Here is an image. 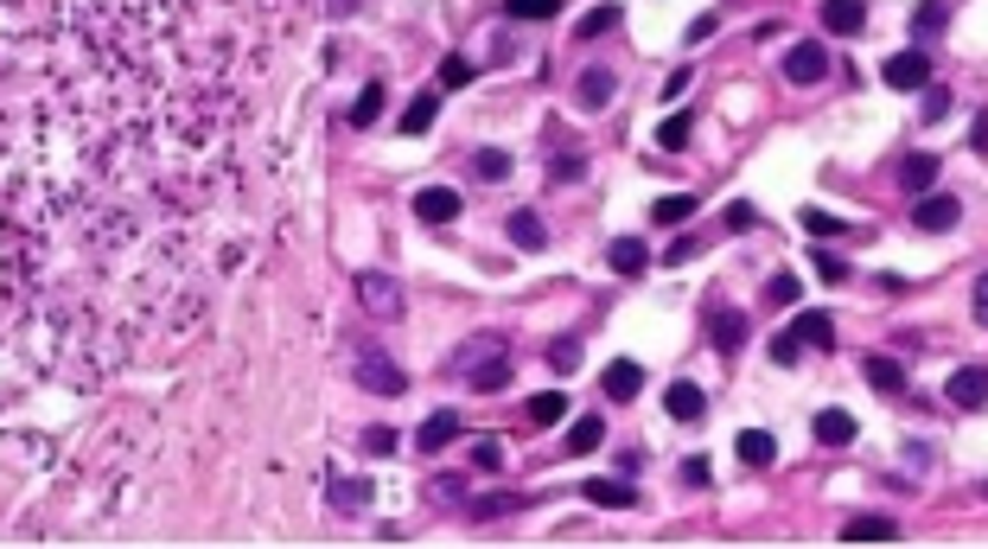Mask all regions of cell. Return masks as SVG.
<instances>
[{
  "mask_svg": "<svg viewBox=\"0 0 988 549\" xmlns=\"http://www.w3.org/2000/svg\"><path fill=\"white\" fill-rule=\"evenodd\" d=\"M357 301H364V314L396 319V314H403V282H396V275H377V268H364V275H357Z\"/></svg>",
  "mask_w": 988,
  "mask_h": 549,
  "instance_id": "cell-1",
  "label": "cell"
},
{
  "mask_svg": "<svg viewBox=\"0 0 988 549\" xmlns=\"http://www.w3.org/2000/svg\"><path fill=\"white\" fill-rule=\"evenodd\" d=\"M880 78H887V90H925L931 83V52H893L880 64Z\"/></svg>",
  "mask_w": 988,
  "mask_h": 549,
  "instance_id": "cell-2",
  "label": "cell"
},
{
  "mask_svg": "<svg viewBox=\"0 0 988 549\" xmlns=\"http://www.w3.org/2000/svg\"><path fill=\"white\" fill-rule=\"evenodd\" d=\"M944 396H950V409H982L988 403V365H957L950 384H944Z\"/></svg>",
  "mask_w": 988,
  "mask_h": 549,
  "instance_id": "cell-3",
  "label": "cell"
},
{
  "mask_svg": "<svg viewBox=\"0 0 988 549\" xmlns=\"http://www.w3.org/2000/svg\"><path fill=\"white\" fill-rule=\"evenodd\" d=\"M957 217H964V199H950V192H925L913 205L918 231H957Z\"/></svg>",
  "mask_w": 988,
  "mask_h": 549,
  "instance_id": "cell-4",
  "label": "cell"
},
{
  "mask_svg": "<svg viewBox=\"0 0 988 549\" xmlns=\"http://www.w3.org/2000/svg\"><path fill=\"white\" fill-rule=\"evenodd\" d=\"M785 78L791 83H823V78H829V52H823L816 39L791 45V52H785Z\"/></svg>",
  "mask_w": 988,
  "mask_h": 549,
  "instance_id": "cell-5",
  "label": "cell"
},
{
  "mask_svg": "<svg viewBox=\"0 0 988 549\" xmlns=\"http://www.w3.org/2000/svg\"><path fill=\"white\" fill-rule=\"evenodd\" d=\"M326 498H332V511H370V505H377V486H370V479L326 472Z\"/></svg>",
  "mask_w": 988,
  "mask_h": 549,
  "instance_id": "cell-6",
  "label": "cell"
},
{
  "mask_svg": "<svg viewBox=\"0 0 988 549\" xmlns=\"http://www.w3.org/2000/svg\"><path fill=\"white\" fill-rule=\"evenodd\" d=\"M663 409L676 421H702L709 416V396H702V384H689V377H676L670 390H663Z\"/></svg>",
  "mask_w": 988,
  "mask_h": 549,
  "instance_id": "cell-7",
  "label": "cell"
},
{
  "mask_svg": "<svg viewBox=\"0 0 988 549\" xmlns=\"http://www.w3.org/2000/svg\"><path fill=\"white\" fill-rule=\"evenodd\" d=\"M357 384H364V390H383V396H403V390H408V377H403L396 365H389L383 352H370V358L357 365Z\"/></svg>",
  "mask_w": 988,
  "mask_h": 549,
  "instance_id": "cell-8",
  "label": "cell"
},
{
  "mask_svg": "<svg viewBox=\"0 0 988 549\" xmlns=\"http://www.w3.org/2000/svg\"><path fill=\"white\" fill-rule=\"evenodd\" d=\"M600 390H607V403H632V396L644 390V370H638L632 358H619V365L600 370Z\"/></svg>",
  "mask_w": 988,
  "mask_h": 549,
  "instance_id": "cell-9",
  "label": "cell"
},
{
  "mask_svg": "<svg viewBox=\"0 0 988 549\" xmlns=\"http://www.w3.org/2000/svg\"><path fill=\"white\" fill-rule=\"evenodd\" d=\"M612 90H619V78H612L607 64H593V71H581V83H574V103H581V109H607Z\"/></svg>",
  "mask_w": 988,
  "mask_h": 549,
  "instance_id": "cell-10",
  "label": "cell"
},
{
  "mask_svg": "<svg viewBox=\"0 0 988 549\" xmlns=\"http://www.w3.org/2000/svg\"><path fill=\"white\" fill-rule=\"evenodd\" d=\"M899 537V523L880 518V511H867V518H848L842 523V543H893Z\"/></svg>",
  "mask_w": 988,
  "mask_h": 549,
  "instance_id": "cell-11",
  "label": "cell"
},
{
  "mask_svg": "<svg viewBox=\"0 0 988 549\" xmlns=\"http://www.w3.org/2000/svg\"><path fill=\"white\" fill-rule=\"evenodd\" d=\"M791 333H797V339H804V345H816V352H836V319L823 314V307H804Z\"/></svg>",
  "mask_w": 988,
  "mask_h": 549,
  "instance_id": "cell-12",
  "label": "cell"
},
{
  "mask_svg": "<svg viewBox=\"0 0 988 549\" xmlns=\"http://www.w3.org/2000/svg\"><path fill=\"white\" fill-rule=\"evenodd\" d=\"M415 217H421V224H454V217H459V192H447V185H428V192L415 199Z\"/></svg>",
  "mask_w": 988,
  "mask_h": 549,
  "instance_id": "cell-13",
  "label": "cell"
},
{
  "mask_svg": "<svg viewBox=\"0 0 988 549\" xmlns=\"http://www.w3.org/2000/svg\"><path fill=\"white\" fill-rule=\"evenodd\" d=\"M862 370H867V384H874L880 396H899V390H906V365H899V358H887V352L862 358Z\"/></svg>",
  "mask_w": 988,
  "mask_h": 549,
  "instance_id": "cell-14",
  "label": "cell"
},
{
  "mask_svg": "<svg viewBox=\"0 0 988 549\" xmlns=\"http://www.w3.org/2000/svg\"><path fill=\"white\" fill-rule=\"evenodd\" d=\"M447 441H459V416L454 409H434L428 421H421V435H415V447H421V454H440V447Z\"/></svg>",
  "mask_w": 988,
  "mask_h": 549,
  "instance_id": "cell-15",
  "label": "cell"
},
{
  "mask_svg": "<svg viewBox=\"0 0 988 549\" xmlns=\"http://www.w3.org/2000/svg\"><path fill=\"white\" fill-rule=\"evenodd\" d=\"M607 262H612V275H644V268H651V250H644L638 236H612Z\"/></svg>",
  "mask_w": 988,
  "mask_h": 549,
  "instance_id": "cell-16",
  "label": "cell"
},
{
  "mask_svg": "<svg viewBox=\"0 0 988 549\" xmlns=\"http://www.w3.org/2000/svg\"><path fill=\"white\" fill-rule=\"evenodd\" d=\"M893 180L906 185V192H931V180H938V154H906L899 166H893Z\"/></svg>",
  "mask_w": 988,
  "mask_h": 549,
  "instance_id": "cell-17",
  "label": "cell"
},
{
  "mask_svg": "<svg viewBox=\"0 0 988 549\" xmlns=\"http://www.w3.org/2000/svg\"><path fill=\"white\" fill-rule=\"evenodd\" d=\"M823 27L848 39V32L867 27V7H862V0H823Z\"/></svg>",
  "mask_w": 988,
  "mask_h": 549,
  "instance_id": "cell-18",
  "label": "cell"
},
{
  "mask_svg": "<svg viewBox=\"0 0 988 549\" xmlns=\"http://www.w3.org/2000/svg\"><path fill=\"white\" fill-rule=\"evenodd\" d=\"M510 243H517V250H542V243H549V224H542V217H536V211H510Z\"/></svg>",
  "mask_w": 988,
  "mask_h": 549,
  "instance_id": "cell-19",
  "label": "cell"
},
{
  "mask_svg": "<svg viewBox=\"0 0 988 549\" xmlns=\"http://www.w3.org/2000/svg\"><path fill=\"white\" fill-rule=\"evenodd\" d=\"M734 447H740V460H746V467H772V460H778V441H772L765 428H746Z\"/></svg>",
  "mask_w": 988,
  "mask_h": 549,
  "instance_id": "cell-20",
  "label": "cell"
},
{
  "mask_svg": "<svg viewBox=\"0 0 988 549\" xmlns=\"http://www.w3.org/2000/svg\"><path fill=\"white\" fill-rule=\"evenodd\" d=\"M816 441L848 447L855 441V416H848V409H823V416H816Z\"/></svg>",
  "mask_w": 988,
  "mask_h": 549,
  "instance_id": "cell-21",
  "label": "cell"
},
{
  "mask_svg": "<svg viewBox=\"0 0 988 549\" xmlns=\"http://www.w3.org/2000/svg\"><path fill=\"white\" fill-rule=\"evenodd\" d=\"M740 345H746V314H714V352L734 358Z\"/></svg>",
  "mask_w": 988,
  "mask_h": 549,
  "instance_id": "cell-22",
  "label": "cell"
},
{
  "mask_svg": "<svg viewBox=\"0 0 988 549\" xmlns=\"http://www.w3.org/2000/svg\"><path fill=\"white\" fill-rule=\"evenodd\" d=\"M600 441H607V421H600V416H581L574 428H568V454H574V460H581V454H593Z\"/></svg>",
  "mask_w": 988,
  "mask_h": 549,
  "instance_id": "cell-23",
  "label": "cell"
},
{
  "mask_svg": "<svg viewBox=\"0 0 988 549\" xmlns=\"http://www.w3.org/2000/svg\"><path fill=\"white\" fill-rule=\"evenodd\" d=\"M587 505H638L632 479H587Z\"/></svg>",
  "mask_w": 988,
  "mask_h": 549,
  "instance_id": "cell-24",
  "label": "cell"
},
{
  "mask_svg": "<svg viewBox=\"0 0 988 549\" xmlns=\"http://www.w3.org/2000/svg\"><path fill=\"white\" fill-rule=\"evenodd\" d=\"M510 166H517V160H510L505 148H485V154H472V180L498 185V180H510Z\"/></svg>",
  "mask_w": 988,
  "mask_h": 549,
  "instance_id": "cell-25",
  "label": "cell"
},
{
  "mask_svg": "<svg viewBox=\"0 0 988 549\" xmlns=\"http://www.w3.org/2000/svg\"><path fill=\"white\" fill-rule=\"evenodd\" d=\"M561 409H568V396H561V390H542V396H530V409H523V416H530V428H556Z\"/></svg>",
  "mask_w": 988,
  "mask_h": 549,
  "instance_id": "cell-26",
  "label": "cell"
},
{
  "mask_svg": "<svg viewBox=\"0 0 988 549\" xmlns=\"http://www.w3.org/2000/svg\"><path fill=\"white\" fill-rule=\"evenodd\" d=\"M434 115H440V96L434 90H421L415 103L403 109V134H421V129H434Z\"/></svg>",
  "mask_w": 988,
  "mask_h": 549,
  "instance_id": "cell-27",
  "label": "cell"
},
{
  "mask_svg": "<svg viewBox=\"0 0 988 549\" xmlns=\"http://www.w3.org/2000/svg\"><path fill=\"white\" fill-rule=\"evenodd\" d=\"M466 377H472V390H505V384H510V365L498 358V352H485V365H472Z\"/></svg>",
  "mask_w": 988,
  "mask_h": 549,
  "instance_id": "cell-28",
  "label": "cell"
},
{
  "mask_svg": "<svg viewBox=\"0 0 988 549\" xmlns=\"http://www.w3.org/2000/svg\"><path fill=\"white\" fill-rule=\"evenodd\" d=\"M651 217H658V224H689V217H695V199H689V192H663L658 205H651Z\"/></svg>",
  "mask_w": 988,
  "mask_h": 549,
  "instance_id": "cell-29",
  "label": "cell"
},
{
  "mask_svg": "<svg viewBox=\"0 0 988 549\" xmlns=\"http://www.w3.org/2000/svg\"><path fill=\"white\" fill-rule=\"evenodd\" d=\"M765 301H772V307H797V301H804V282H797L791 268H778V275L765 282Z\"/></svg>",
  "mask_w": 988,
  "mask_h": 549,
  "instance_id": "cell-30",
  "label": "cell"
},
{
  "mask_svg": "<svg viewBox=\"0 0 988 549\" xmlns=\"http://www.w3.org/2000/svg\"><path fill=\"white\" fill-rule=\"evenodd\" d=\"M950 109H957V96H950L944 83H925V96H918V115H925V122H944Z\"/></svg>",
  "mask_w": 988,
  "mask_h": 549,
  "instance_id": "cell-31",
  "label": "cell"
},
{
  "mask_svg": "<svg viewBox=\"0 0 988 549\" xmlns=\"http://www.w3.org/2000/svg\"><path fill=\"white\" fill-rule=\"evenodd\" d=\"M619 20H625V7H612V0H607V7H593V13L581 20V39H607Z\"/></svg>",
  "mask_w": 988,
  "mask_h": 549,
  "instance_id": "cell-32",
  "label": "cell"
},
{
  "mask_svg": "<svg viewBox=\"0 0 988 549\" xmlns=\"http://www.w3.org/2000/svg\"><path fill=\"white\" fill-rule=\"evenodd\" d=\"M505 13L510 20H556L561 0H505Z\"/></svg>",
  "mask_w": 988,
  "mask_h": 549,
  "instance_id": "cell-33",
  "label": "cell"
},
{
  "mask_svg": "<svg viewBox=\"0 0 988 549\" xmlns=\"http://www.w3.org/2000/svg\"><path fill=\"white\" fill-rule=\"evenodd\" d=\"M377 115H383V83H370V90H364V96L352 103V129H370Z\"/></svg>",
  "mask_w": 988,
  "mask_h": 549,
  "instance_id": "cell-34",
  "label": "cell"
},
{
  "mask_svg": "<svg viewBox=\"0 0 988 549\" xmlns=\"http://www.w3.org/2000/svg\"><path fill=\"white\" fill-rule=\"evenodd\" d=\"M689 134H695V122H689V115H670V122H663V129H658V148H670V154H683V148H689Z\"/></svg>",
  "mask_w": 988,
  "mask_h": 549,
  "instance_id": "cell-35",
  "label": "cell"
},
{
  "mask_svg": "<svg viewBox=\"0 0 988 549\" xmlns=\"http://www.w3.org/2000/svg\"><path fill=\"white\" fill-rule=\"evenodd\" d=\"M466 511H472V518H510V511H523V498H510V492H498V498H472Z\"/></svg>",
  "mask_w": 988,
  "mask_h": 549,
  "instance_id": "cell-36",
  "label": "cell"
},
{
  "mask_svg": "<svg viewBox=\"0 0 988 549\" xmlns=\"http://www.w3.org/2000/svg\"><path fill=\"white\" fill-rule=\"evenodd\" d=\"M816 275H823L829 288H842V282H848L855 268H848V256H836V250H816Z\"/></svg>",
  "mask_w": 988,
  "mask_h": 549,
  "instance_id": "cell-37",
  "label": "cell"
},
{
  "mask_svg": "<svg viewBox=\"0 0 988 549\" xmlns=\"http://www.w3.org/2000/svg\"><path fill=\"white\" fill-rule=\"evenodd\" d=\"M472 467H505V441H498V435H479V441H472Z\"/></svg>",
  "mask_w": 988,
  "mask_h": 549,
  "instance_id": "cell-38",
  "label": "cell"
},
{
  "mask_svg": "<svg viewBox=\"0 0 988 549\" xmlns=\"http://www.w3.org/2000/svg\"><path fill=\"white\" fill-rule=\"evenodd\" d=\"M804 231H811V236H842V217H836V211H823V205H811V211H804Z\"/></svg>",
  "mask_w": 988,
  "mask_h": 549,
  "instance_id": "cell-39",
  "label": "cell"
},
{
  "mask_svg": "<svg viewBox=\"0 0 988 549\" xmlns=\"http://www.w3.org/2000/svg\"><path fill=\"white\" fill-rule=\"evenodd\" d=\"M549 365H556L561 377H568V370L581 365V339H556V345H549Z\"/></svg>",
  "mask_w": 988,
  "mask_h": 549,
  "instance_id": "cell-40",
  "label": "cell"
},
{
  "mask_svg": "<svg viewBox=\"0 0 988 549\" xmlns=\"http://www.w3.org/2000/svg\"><path fill=\"white\" fill-rule=\"evenodd\" d=\"M581 173H587V154H561V160H549V180H556V185L581 180Z\"/></svg>",
  "mask_w": 988,
  "mask_h": 549,
  "instance_id": "cell-41",
  "label": "cell"
},
{
  "mask_svg": "<svg viewBox=\"0 0 988 549\" xmlns=\"http://www.w3.org/2000/svg\"><path fill=\"white\" fill-rule=\"evenodd\" d=\"M944 20H950V7H944V0H925V7L913 13V27H918V32H938Z\"/></svg>",
  "mask_w": 988,
  "mask_h": 549,
  "instance_id": "cell-42",
  "label": "cell"
},
{
  "mask_svg": "<svg viewBox=\"0 0 988 549\" xmlns=\"http://www.w3.org/2000/svg\"><path fill=\"white\" fill-rule=\"evenodd\" d=\"M440 83H447V90L472 83V58H447V64H440Z\"/></svg>",
  "mask_w": 988,
  "mask_h": 549,
  "instance_id": "cell-43",
  "label": "cell"
},
{
  "mask_svg": "<svg viewBox=\"0 0 988 549\" xmlns=\"http://www.w3.org/2000/svg\"><path fill=\"white\" fill-rule=\"evenodd\" d=\"M797 352H804V339H797V333H778V339H772V358H778V365H797Z\"/></svg>",
  "mask_w": 988,
  "mask_h": 549,
  "instance_id": "cell-44",
  "label": "cell"
},
{
  "mask_svg": "<svg viewBox=\"0 0 988 549\" xmlns=\"http://www.w3.org/2000/svg\"><path fill=\"white\" fill-rule=\"evenodd\" d=\"M683 486H695V492L709 486V454H689L683 460Z\"/></svg>",
  "mask_w": 988,
  "mask_h": 549,
  "instance_id": "cell-45",
  "label": "cell"
},
{
  "mask_svg": "<svg viewBox=\"0 0 988 549\" xmlns=\"http://www.w3.org/2000/svg\"><path fill=\"white\" fill-rule=\"evenodd\" d=\"M689 83H695V64H683V71H670V78H663V103H676V96H683Z\"/></svg>",
  "mask_w": 988,
  "mask_h": 549,
  "instance_id": "cell-46",
  "label": "cell"
},
{
  "mask_svg": "<svg viewBox=\"0 0 988 549\" xmlns=\"http://www.w3.org/2000/svg\"><path fill=\"white\" fill-rule=\"evenodd\" d=\"M760 224V211L753 205H727V231H753Z\"/></svg>",
  "mask_w": 988,
  "mask_h": 549,
  "instance_id": "cell-47",
  "label": "cell"
},
{
  "mask_svg": "<svg viewBox=\"0 0 988 549\" xmlns=\"http://www.w3.org/2000/svg\"><path fill=\"white\" fill-rule=\"evenodd\" d=\"M689 256H695V236H676V243H670V250H663V262H670V268H683Z\"/></svg>",
  "mask_w": 988,
  "mask_h": 549,
  "instance_id": "cell-48",
  "label": "cell"
},
{
  "mask_svg": "<svg viewBox=\"0 0 988 549\" xmlns=\"http://www.w3.org/2000/svg\"><path fill=\"white\" fill-rule=\"evenodd\" d=\"M364 447H370V454H396V428H370Z\"/></svg>",
  "mask_w": 988,
  "mask_h": 549,
  "instance_id": "cell-49",
  "label": "cell"
},
{
  "mask_svg": "<svg viewBox=\"0 0 988 549\" xmlns=\"http://www.w3.org/2000/svg\"><path fill=\"white\" fill-rule=\"evenodd\" d=\"M714 27H721V20H714V13H702V20L689 27V45H702V39H714Z\"/></svg>",
  "mask_w": 988,
  "mask_h": 549,
  "instance_id": "cell-50",
  "label": "cell"
},
{
  "mask_svg": "<svg viewBox=\"0 0 988 549\" xmlns=\"http://www.w3.org/2000/svg\"><path fill=\"white\" fill-rule=\"evenodd\" d=\"M969 148H976V154L988 160V115H982V122H976V129H969Z\"/></svg>",
  "mask_w": 988,
  "mask_h": 549,
  "instance_id": "cell-51",
  "label": "cell"
},
{
  "mask_svg": "<svg viewBox=\"0 0 988 549\" xmlns=\"http://www.w3.org/2000/svg\"><path fill=\"white\" fill-rule=\"evenodd\" d=\"M976 319H982V326H988V275H982V282H976Z\"/></svg>",
  "mask_w": 988,
  "mask_h": 549,
  "instance_id": "cell-52",
  "label": "cell"
}]
</instances>
